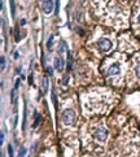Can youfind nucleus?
Here are the masks:
<instances>
[{
  "label": "nucleus",
  "mask_w": 140,
  "mask_h": 157,
  "mask_svg": "<svg viewBox=\"0 0 140 157\" xmlns=\"http://www.w3.org/2000/svg\"><path fill=\"white\" fill-rule=\"evenodd\" d=\"M97 47L102 52H108L113 48V43H112V40L108 38H100L97 40Z\"/></svg>",
  "instance_id": "1"
},
{
  "label": "nucleus",
  "mask_w": 140,
  "mask_h": 157,
  "mask_svg": "<svg viewBox=\"0 0 140 157\" xmlns=\"http://www.w3.org/2000/svg\"><path fill=\"white\" fill-rule=\"evenodd\" d=\"M74 121H75V113H74L73 109H66L64 110L62 113V122L65 123L66 126L73 125Z\"/></svg>",
  "instance_id": "2"
},
{
  "label": "nucleus",
  "mask_w": 140,
  "mask_h": 157,
  "mask_svg": "<svg viewBox=\"0 0 140 157\" xmlns=\"http://www.w3.org/2000/svg\"><path fill=\"white\" fill-rule=\"evenodd\" d=\"M121 74V66L118 63H113L108 68V75L109 77H117Z\"/></svg>",
  "instance_id": "3"
},
{
  "label": "nucleus",
  "mask_w": 140,
  "mask_h": 157,
  "mask_svg": "<svg viewBox=\"0 0 140 157\" xmlns=\"http://www.w3.org/2000/svg\"><path fill=\"white\" fill-rule=\"evenodd\" d=\"M106 136H108V131H106L104 127H100V129H97L95 131V138L97 140H100V142H104L106 139Z\"/></svg>",
  "instance_id": "4"
},
{
  "label": "nucleus",
  "mask_w": 140,
  "mask_h": 157,
  "mask_svg": "<svg viewBox=\"0 0 140 157\" xmlns=\"http://www.w3.org/2000/svg\"><path fill=\"white\" fill-rule=\"evenodd\" d=\"M53 7H55V3H53V0H46V2L43 3V12L46 14H49V13H52V11H53Z\"/></svg>",
  "instance_id": "5"
},
{
  "label": "nucleus",
  "mask_w": 140,
  "mask_h": 157,
  "mask_svg": "<svg viewBox=\"0 0 140 157\" xmlns=\"http://www.w3.org/2000/svg\"><path fill=\"white\" fill-rule=\"evenodd\" d=\"M55 69L59 73H61L64 70V60H62V57H61V56H59V57H56V59H55Z\"/></svg>",
  "instance_id": "6"
},
{
  "label": "nucleus",
  "mask_w": 140,
  "mask_h": 157,
  "mask_svg": "<svg viewBox=\"0 0 140 157\" xmlns=\"http://www.w3.org/2000/svg\"><path fill=\"white\" fill-rule=\"evenodd\" d=\"M135 74H136L138 78H140V61L136 63V65H135Z\"/></svg>",
  "instance_id": "7"
},
{
  "label": "nucleus",
  "mask_w": 140,
  "mask_h": 157,
  "mask_svg": "<svg viewBox=\"0 0 140 157\" xmlns=\"http://www.w3.org/2000/svg\"><path fill=\"white\" fill-rule=\"evenodd\" d=\"M52 45H53V35L49 36V39H48V42H47V48L48 49H52Z\"/></svg>",
  "instance_id": "8"
},
{
  "label": "nucleus",
  "mask_w": 140,
  "mask_h": 157,
  "mask_svg": "<svg viewBox=\"0 0 140 157\" xmlns=\"http://www.w3.org/2000/svg\"><path fill=\"white\" fill-rule=\"evenodd\" d=\"M47 91H48V79L44 78L43 79V92H47Z\"/></svg>",
  "instance_id": "9"
},
{
  "label": "nucleus",
  "mask_w": 140,
  "mask_h": 157,
  "mask_svg": "<svg viewBox=\"0 0 140 157\" xmlns=\"http://www.w3.org/2000/svg\"><path fill=\"white\" fill-rule=\"evenodd\" d=\"M0 63H2V72H4V70H5V57H4V56H2Z\"/></svg>",
  "instance_id": "10"
},
{
  "label": "nucleus",
  "mask_w": 140,
  "mask_h": 157,
  "mask_svg": "<svg viewBox=\"0 0 140 157\" xmlns=\"http://www.w3.org/2000/svg\"><path fill=\"white\" fill-rule=\"evenodd\" d=\"M25 153H26V148H21V149H20V152H18V156L20 157H23L25 156Z\"/></svg>",
  "instance_id": "11"
},
{
  "label": "nucleus",
  "mask_w": 140,
  "mask_h": 157,
  "mask_svg": "<svg viewBox=\"0 0 140 157\" xmlns=\"http://www.w3.org/2000/svg\"><path fill=\"white\" fill-rule=\"evenodd\" d=\"M8 155H9V157H13V148H12V146H8Z\"/></svg>",
  "instance_id": "12"
},
{
  "label": "nucleus",
  "mask_w": 140,
  "mask_h": 157,
  "mask_svg": "<svg viewBox=\"0 0 140 157\" xmlns=\"http://www.w3.org/2000/svg\"><path fill=\"white\" fill-rule=\"evenodd\" d=\"M11 9H12V16H14V2L11 0Z\"/></svg>",
  "instance_id": "13"
},
{
  "label": "nucleus",
  "mask_w": 140,
  "mask_h": 157,
  "mask_svg": "<svg viewBox=\"0 0 140 157\" xmlns=\"http://www.w3.org/2000/svg\"><path fill=\"white\" fill-rule=\"evenodd\" d=\"M40 122V115H38V117L35 118V122H34V125H32V127H36L38 126V123Z\"/></svg>",
  "instance_id": "14"
},
{
  "label": "nucleus",
  "mask_w": 140,
  "mask_h": 157,
  "mask_svg": "<svg viewBox=\"0 0 140 157\" xmlns=\"http://www.w3.org/2000/svg\"><path fill=\"white\" fill-rule=\"evenodd\" d=\"M0 143H4V131H2V134H0Z\"/></svg>",
  "instance_id": "15"
},
{
  "label": "nucleus",
  "mask_w": 140,
  "mask_h": 157,
  "mask_svg": "<svg viewBox=\"0 0 140 157\" xmlns=\"http://www.w3.org/2000/svg\"><path fill=\"white\" fill-rule=\"evenodd\" d=\"M14 99H16V92L13 90V91H12V103H14Z\"/></svg>",
  "instance_id": "16"
},
{
  "label": "nucleus",
  "mask_w": 140,
  "mask_h": 157,
  "mask_svg": "<svg viewBox=\"0 0 140 157\" xmlns=\"http://www.w3.org/2000/svg\"><path fill=\"white\" fill-rule=\"evenodd\" d=\"M14 87H16V88H18V87H20V79L16 81V86H14Z\"/></svg>",
  "instance_id": "17"
},
{
  "label": "nucleus",
  "mask_w": 140,
  "mask_h": 157,
  "mask_svg": "<svg viewBox=\"0 0 140 157\" xmlns=\"http://www.w3.org/2000/svg\"><path fill=\"white\" fill-rule=\"evenodd\" d=\"M48 74H49V75H52V68H48Z\"/></svg>",
  "instance_id": "18"
},
{
  "label": "nucleus",
  "mask_w": 140,
  "mask_h": 157,
  "mask_svg": "<svg viewBox=\"0 0 140 157\" xmlns=\"http://www.w3.org/2000/svg\"><path fill=\"white\" fill-rule=\"evenodd\" d=\"M136 21H138V23H139V25H140V13H139V14H138V18H136Z\"/></svg>",
  "instance_id": "19"
},
{
  "label": "nucleus",
  "mask_w": 140,
  "mask_h": 157,
  "mask_svg": "<svg viewBox=\"0 0 140 157\" xmlns=\"http://www.w3.org/2000/svg\"><path fill=\"white\" fill-rule=\"evenodd\" d=\"M18 56H20V53L16 52V53H14V59H18Z\"/></svg>",
  "instance_id": "20"
}]
</instances>
